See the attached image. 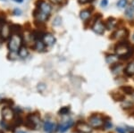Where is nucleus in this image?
<instances>
[{
	"label": "nucleus",
	"instance_id": "nucleus-1",
	"mask_svg": "<svg viewBox=\"0 0 134 133\" xmlns=\"http://www.w3.org/2000/svg\"><path fill=\"white\" fill-rule=\"evenodd\" d=\"M133 49L134 48H131L128 42L122 41L115 47L114 51H115V54L119 57H121V58L124 60H127L132 55V54L134 52Z\"/></svg>",
	"mask_w": 134,
	"mask_h": 133
},
{
	"label": "nucleus",
	"instance_id": "nucleus-2",
	"mask_svg": "<svg viewBox=\"0 0 134 133\" xmlns=\"http://www.w3.org/2000/svg\"><path fill=\"white\" fill-rule=\"evenodd\" d=\"M23 44V38L19 34H13L8 42V49L12 53H16L20 50Z\"/></svg>",
	"mask_w": 134,
	"mask_h": 133
},
{
	"label": "nucleus",
	"instance_id": "nucleus-3",
	"mask_svg": "<svg viewBox=\"0 0 134 133\" xmlns=\"http://www.w3.org/2000/svg\"><path fill=\"white\" fill-rule=\"evenodd\" d=\"M92 130L91 126L83 121H78L74 125V132L76 133H91Z\"/></svg>",
	"mask_w": 134,
	"mask_h": 133
},
{
	"label": "nucleus",
	"instance_id": "nucleus-4",
	"mask_svg": "<svg viewBox=\"0 0 134 133\" xmlns=\"http://www.w3.org/2000/svg\"><path fill=\"white\" fill-rule=\"evenodd\" d=\"M88 124L91 126L92 128L99 129L102 128L104 126V119L98 114L93 113L88 117Z\"/></svg>",
	"mask_w": 134,
	"mask_h": 133
},
{
	"label": "nucleus",
	"instance_id": "nucleus-5",
	"mask_svg": "<svg viewBox=\"0 0 134 133\" xmlns=\"http://www.w3.org/2000/svg\"><path fill=\"white\" fill-rule=\"evenodd\" d=\"M37 8L40 10V12H41L42 14H47V15H50V13L52 11V7L50 4H48L47 2L44 1V0H38L36 3Z\"/></svg>",
	"mask_w": 134,
	"mask_h": 133
},
{
	"label": "nucleus",
	"instance_id": "nucleus-6",
	"mask_svg": "<svg viewBox=\"0 0 134 133\" xmlns=\"http://www.w3.org/2000/svg\"><path fill=\"white\" fill-rule=\"evenodd\" d=\"M14 116H15V113L13 109H11L10 107L5 106L2 109V117L3 120L8 122V121H13Z\"/></svg>",
	"mask_w": 134,
	"mask_h": 133
},
{
	"label": "nucleus",
	"instance_id": "nucleus-7",
	"mask_svg": "<svg viewBox=\"0 0 134 133\" xmlns=\"http://www.w3.org/2000/svg\"><path fill=\"white\" fill-rule=\"evenodd\" d=\"M33 117H34L33 113H29V114H27L24 123H23V125L27 129H29V130H35L37 127V123L34 121Z\"/></svg>",
	"mask_w": 134,
	"mask_h": 133
},
{
	"label": "nucleus",
	"instance_id": "nucleus-8",
	"mask_svg": "<svg viewBox=\"0 0 134 133\" xmlns=\"http://www.w3.org/2000/svg\"><path fill=\"white\" fill-rule=\"evenodd\" d=\"M105 29H107V28H105V25H104L99 20H98L93 23L92 31H94L95 33L98 34V35H102V34H104Z\"/></svg>",
	"mask_w": 134,
	"mask_h": 133
},
{
	"label": "nucleus",
	"instance_id": "nucleus-9",
	"mask_svg": "<svg viewBox=\"0 0 134 133\" xmlns=\"http://www.w3.org/2000/svg\"><path fill=\"white\" fill-rule=\"evenodd\" d=\"M129 32L126 29H119L113 34V39H124L128 36Z\"/></svg>",
	"mask_w": 134,
	"mask_h": 133
},
{
	"label": "nucleus",
	"instance_id": "nucleus-10",
	"mask_svg": "<svg viewBox=\"0 0 134 133\" xmlns=\"http://www.w3.org/2000/svg\"><path fill=\"white\" fill-rule=\"evenodd\" d=\"M42 41L44 42V44L47 47H52L55 43V38L50 33H45L44 36H43Z\"/></svg>",
	"mask_w": 134,
	"mask_h": 133
},
{
	"label": "nucleus",
	"instance_id": "nucleus-11",
	"mask_svg": "<svg viewBox=\"0 0 134 133\" xmlns=\"http://www.w3.org/2000/svg\"><path fill=\"white\" fill-rule=\"evenodd\" d=\"M10 33H11L10 27L8 26L7 24H5H5L1 27V30H0V35H1L2 38H3V39L7 38Z\"/></svg>",
	"mask_w": 134,
	"mask_h": 133
},
{
	"label": "nucleus",
	"instance_id": "nucleus-12",
	"mask_svg": "<svg viewBox=\"0 0 134 133\" xmlns=\"http://www.w3.org/2000/svg\"><path fill=\"white\" fill-rule=\"evenodd\" d=\"M116 24H117L116 19H114V17H110V18L107 19V22H105V28H107V30H109V31H111V30L115 28Z\"/></svg>",
	"mask_w": 134,
	"mask_h": 133
},
{
	"label": "nucleus",
	"instance_id": "nucleus-13",
	"mask_svg": "<svg viewBox=\"0 0 134 133\" xmlns=\"http://www.w3.org/2000/svg\"><path fill=\"white\" fill-rule=\"evenodd\" d=\"M118 60H119V56L117 55H107V57H105L107 63L108 64H111V65L117 63Z\"/></svg>",
	"mask_w": 134,
	"mask_h": 133
},
{
	"label": "nucleus",
	"instance_id": "nucleus-14",
	"mask_svg": "<svg viewBox=\"0 0 134 133\" xmlns=\"http://www.w3.org/2000/svg\"><path fill=\"white\" fill-rule=\"evenodd\" d=\"M110 95H111L112 98H113L114 101H116V102H118V101L121 102V101H124L125 100L124 94L120 93V92H112Z\"/></svg>",
	"mask_w": 134,
	"mask_h": 133
},
{
	"label": "nucleus",
	"instance_id": "nucleus-15",
	"mask_svg": "<svg viewBox=\"0 0 134 133\" xmlns=\"http://www.w3.org/2000/svg\"><path fill=\"white\" fill-rule=\"evenodd\" d=\"M73 125V122L72 121H67L65 123L61 124L59 127V131L61 133H64L68 129H70Z\"/></svg>",
	"mask_w": 134,
	"mask_h": 133
},
{
	"label": "nucleus",
	"instance_id": "nucleus-16",
	"mask_svg": "<svg viewBox=\"0 0 134 133\" xmlns=\"http://www.w3.org/2000/svg\"><path fill=\"white\" fill-rule=\"evenodd\" d=\"M124 73L127 76H133L134 75V62L130 63L128 65L126 66V68L124 69Z\"/></svg>",
	"mask_w": 134,
	"mask_h": 133
},
{
	"label": "nucleus",
	"instance_id": "nucleus-17",
	"mask_svg": "<svg viewBox=\"0 0 134 133\" xmlns=\"http://www.w3.org/2000/svg\"><path fill=\"white\" fill-rule=\"evenodd\" d=\"M121 90H122V93H124L125 95H132V94H134V88L129 85L122 86V87H121Z\"/></svg>",
	"mask_w": 134,
	"mask_h": 133
},
{
	"label": "nucleus",
	"instance_id": "nucleus-18",
	"mask_svg": "<svg viewBox=\"0 0 134 133\" xmlns=\"http://www.w3.org/2000/svg\"><path fill=\"white\" fill-rule=\"evenodd\" d=\"M55 125L54 123H52V122H46V123H44V125H43V129H44V130L46 132H51L54 130V129H55Z\"/></svg>",
	"mask_w": 134,
	"mask_h": 133
},
{
	"label": "nucleus",
	"instance_id": "nucleus-19",
	"mask_svg": "<svg viewBox=\"0 0 134 133\" xmlns=\"http://www.w3.org/2000/svg\"><path fill=\"white\" fill-rule=\"evenodd\" d=\"M80 17L82 21H87L91 17V12L90 10H82L80 13Z\"/></svg>",
	"mask_w": 134,
	"mask_h": 133
},
{
	"label": "nucleus",
	"instance_id": "nucleus-20",
	"mask_svg": "<svg viewBox=\"0 0 134 133\" xmlns=\"http://www.w3.org/2000/svg\"><path fill=\"white\" fill-rule=\"evenodd\" d=\"M45 47H46V45L44 44V42L42 41V40H36V43H35V49L37 51H38V52H42V51H44L45 49Z\"/></svg>",
	"mask_w": 134,
	"mask_h": 133
},
{
	"label": "nucleus",
	"instance_id": "nucleus-21",
	"mask_svg": "<svg viewBox=\"0 0 134 133\" xmlns=\"http://www.w3.org/2000/svg\"><path fill=\"white\" fill-rule=\"evenodd\" d=\"M10 31L13 34H19L21 31V27L18 24H13L10 26Z\"/></svg>",
	"mask_w": 134,
	"mask_h": 133
},
{
	"label": "nucleus",
	"instance_id": "nucleus-22",
	"mask_svg": "<svg viewBox=\"0 0 134 133\" xmlns=\"http://www.w3.org/2000/svg\"><path fill=\"white\" fill-rule=\"evenodd\" d=\"M18 55L21 58H25V57H27L28 55H29V51H28V49L26 48L25 47H21L20 48V50L18 51Z\"/></svg>",
	"mask_w": 134,
	"mask_h": 133
},
{
	"label": "nucleus",
	"instance_id": "nucleus-23",
	"mask_svg": "<svg viewBox=\"0 0 134 133\" xmlns=\"http://www.w3.org/2000/svg\"><path fill=\"white\" fill-rule=\"evenodd\" d=\"M125 16L129 19H132L134 17V10L131 6H128L125 10Z\"/></svg>",
	"mask_w": 134,
	"mask_h": 133
},
{
	"label": "nucleus",
	"instance_id": "nucleus-24",
	"mask_svg": "<svg viewBox=\"0 0 134 133\" xmlns=\"http://www.w3.org/2000/svg\"><path fill=\"white\" fill-rule=\"evenodd\" d=\"M70 112V106H63L58 111V114L60 115H66Z\"/></svg>",
	"mask_w": 134,
	"mask_h": 133
},
{
	"label": "nucleus",
	"instance_id": "nucleus-25",
	"mask_svg": "<svg viewBox=\"0 0 134 133\" xmlns=\"http://www.w3.org/2000/svg\"><path fill=\"white\" fill-rule=\"evenodd\" d=\"M0 105H4L5 106H8V107H11L12 106H14V101L12 99H2L0 101Z\"/></svg>",
	"mask_w": 134,
	"mask_h": 133
},
{
	"label": "nucleus",
	"instance_id": "nucleus-26",
	"mask_svg": "<svg viewBox=\"0 0 134 133\" xmlns=\"http://www.w3.org/2000/svg\"><path fill=\"white\" fill-rule=\"evenodd\" d=\"M127 3H128L127 0H119V1L117 2V6L120 8H124L126 6Z\"/></svg>",
	"mask_w": 134,
	"mask_h": 133
},
{
	"label": "nucleus",
	"instance_id": "nucleus-27",
	"mask_svg": "<svg viewBox=\"0 0 134 133\" xmlns=\"http://www.w3.org/2000/svg\"><path fill=\"white\" fill-rule=\"evenodd\" d=\"M107 5H108V0H102L100 3L101 7H105Z\"/></svg>",
	"mask_w": 134,
	"mask_h": 133
},
{
	"label": "nucleus",
	"instance_id": "nucleus-28",
	"mask_svg": "<svg viewBox=\"0 0 134 133\" xmlns=\"http://www.w3.org/2000/svg\"><path fill=\"white\" fill-rule=\"evenodd\" d=\"M116 131L118 133H126V130L124 128H121V127H117L116 128Z\"/></svg>",
	"mask_w": 134,
	"mask_h": 133
},
{
	"label": "nucleus",
	"instance_id": "nucleus-29",
	"mask_svg": "<svg viewBox=\"0 0 134 133\" xmlns=\"http://www.w3.org/2000/svg\"><path fill=\"white\" fill-rule=\"evenodd\" d=\"M60 20H61V18H60V17H57L55 21H54V24H55V25H59L61 22H60V21H60Z\"/></svg>",
	"mask_w": 134,
	"mask_h": 133
},
{
	"label": "nucleus",
	"instance_id": "nucleus-30",
	"mask_svg": "<svg viewBox=\"0 0 134 133\" xmlns=\"http://www.w3.org/2000/svg\"><path fill=\"white\" fill-rule=\"evenodd\" d=\"M51 2H53L54 4H61L63 0H50Z\"/></svg>",
	"mask_w": 134,
	"mask_h": 133
},
{
	"label": "nucleus",
	"instance_id": "nucleus-31",
	"mask_svg": "<svg viewBox=\"0 0 134 133\" xmlns=\"http://www.w3.org/2000/svg\"><path fill=\"white\" fill-rule=\"evenodd\" d=\"M80 3H82V4L88 3V0H80Z\"/></svg>",
	"mask_w": 134,
	"mask_h": 133
},
{
	"label": "nucleus",
	"instance_id": "nucleus-32",
	"mask_svg": "<svg viewBox=\"0 0 134 133\" xmlns=\"http://www.w3.org/2000/svg\"><path fill=\"white\" fill-rule=\"evenodd\" d=\"M14 13H15V14H21V11L19 9H15L14 10Z\"/></svg>",
	"mask_w": 134,
	"mask_h": 133
},
{
	"label": "nucleus",
	"instance_id": "nucleus-33",
	"mask_svg": "<svg viewBox=\"0 0 134 133\" xmlns=\"http://www.w3.org/2000/svg\"><path fill=\"white\" fill-rule=\"evenodd\" d=\"M14 2H16V3H21V2L23 1V0H14Z\"/></svg>",
	"mask_w": 134,
	"mask_h": 133
},
{
	"label": "nucleus",
	"instance_id": "nucleus-34",
	"mask_svg": "<svg viewBox=\"0 0 134 133\" xmlns=\"http://www.w3.org/2000/svg\"><path fill=\"white\" fill-rule=\"evenodd\" d=\"M131 6L133 8V10H134V0H132V2H131Z\"/></svg>",
	"mask_w": 134,
	"mask_h": 133
},
{
	"label": "nucleus",
	"instance_id": "nucleus-35",
	"mask_svg": "<svg viewBox=\"0 0 134 133\" xmlns=\"http://www.w3.org/2000/svg\"><path fill=\"white\" fill-rule=\"evenodd\" d=\"M93 1H94V0H88V3H91Z\"/></svg>",
	"mask_w": 134,
	"mask_h": 133
},
{
	"label": "nucleus",
	"instance_id": "nucleus-36",
	"mask_svg": "<svg viewBox=\"0 0 134 133\" xmlns=\"http://www.w3.org/2000/svg\"><path fill=\"white\" fill-rule=\"evenodd\" d=\"M17 133H26V132H24V131H18Z\"/></svg>",
	"mask_w": 134,
	"mask_h": 133
},
{
	"label": "nucleus",
	"instance_id": "nucleus-37",
	"mask_svg": "<svg viewBox=\"0 0 134 133\" xmlns=\"http://www.w3.org/2000/svg\"><path fill=\"white\" fill-rule=\"evenodd\" d=\"M0 133H4V131L3 130H0Z\"/></svg>",
	"mask_w": 134,
	"mask_h": 133
},
{
	"label": "nucleus",
	"instance_id": "nucleus-38",
	"mask_svg": "<svg viewBox=\"0 0 134 133\" xmlns=\"http://www.w3.org/2000/svg\"><path fill=\"white\" fill-rule=\"evenodd\" d=\"M132 115H133V117H134V113H132Z\"/></svg>",
	"mask_w": 134,
	"mask_h": 133
},
{
	"label": "nucleus",
	"instance_id": "nucleus-39",
	"mask_svg": "<svg viewBox=\"0 0 134 133\" xmlns=\"http://www.w3.org/2000/svg\"><path fill=\"white\" fill-rule=\"evenodd\" d=\"M133 38H134V36H133Z\"/></svg>",
	"mask_w": 134,
	"mask_h": 133
}]
</instances>
